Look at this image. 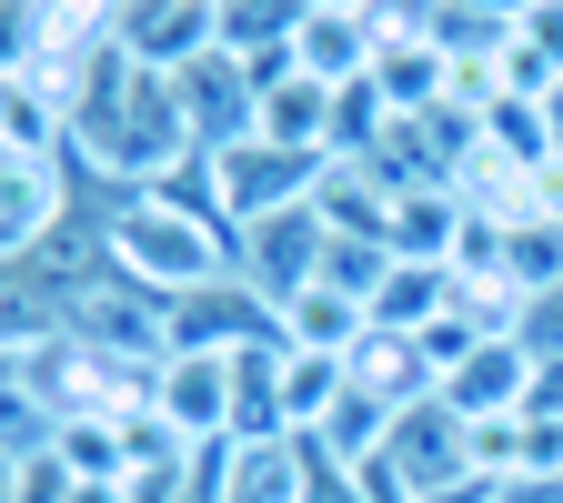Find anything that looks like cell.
I'll return each mask as SVG.
<instances>
[{
    "mask_svg": "<svg viewBox=\"0 0 563 503\" xmlns=\"http://www.w3.org/2000/svg\"><path fill=\"white\" fill-rule=\"evenodd\" d=\"M463 222H473V201H463L453 182H412V192L393 201V252H402V262H453Z\"/></svg>",
    "mask_w": 563,
    "mask_h": 503,
    "instance_id": "12",
    "label": "cell"
},
{
    "mask_svg": "<svg viewBox=\"0 0 563 503\" xmlns=\"http://www.w3.org/2000/svg\"><path fill=\"white\" fill-rule=\"evenodd\" d=\"M292 423H282V342H252L232 352V434L222 444H282Z\"/></svg>",
    "mask_w": 563,
    "mask_h": 503,
    "instance_id": "13",
    "label": "cell"
},
{
    "mask_svg": "<svg viewBox=\"0 0 563 503\" xmlns=\"http://www.w3.org/2000/svg\"><path fill=\"white\" fill-rule=\"evenodd\" d=\"M181 81V121L201 152H232V141H252V111H262V70H242L232 51H201L191 70H172Z\"/></svg>",
    "mask_w": 563,
    "mask_h": 503,
    "instance_id": "7",
    "label": "cell"
},
{
    "mask_svg": "<svg viewBox=\"0 0 563 503\" xmlns=\"http://www.w3.org/2000/svg\"><path fill=\"white\" fill-rule=\"evenodd\" d=\"M101 242H111V272L131 282V293H191V282H222L232 272V232L222 222H201V211H172L162 192H111L101 211Z\"/></svg>",
    "mask_w": 563,
    "mask_h": 503,
    "instance_id": "2",
    "label": "cell"
},
{
    "mask_svg": "<svg viewBox=\"0 0 563 503\" xmlns=\"http://www.w3.org/2000/svg\"><path fill=\"white\" fill-rule=\"evenodd\" d=\"M162 342L172 352H252V342H282V313L242 272H222V282H191V293L162 303Z\"/></svg>",
    "mask_w": 563,
    "mask_h": 503,
    "instance_id": "3",
    "label": "cell"
},
{
    "mask_svg": "<svg viewBox=\"0 0 563 503\" xmlns=\"http://www.w3.org/2000/svg\"><path fill=\"white\" fill-rule=\"evenodd\" d=\"M433 393H443L463 423H504V413H523V403H533V352H523L514 332H493L483 352H463V363H453Z\"/></svg>",
    "mask_w": 563,
    "mask_h": 503,
    "instance_id": "9",
    "label": "cell"
},
{
    "mask_svg": "<svg viewBox=\"0 0 563 503\" xmlns=\"http://www.w3.org/2000/svg\"><path fill=\"white\" fill-rule=\"evenodd\" d=\"M11 493H21V453H11V444H0V503H11Z\"/></svg>",
    "mask_w": 563,
    "mask_h": 503,
    "instance_id": "21",
    "label": "cell"
},
{
    "mask_svg": "<svg viewBox=\"0 0 563 503\" xmlns=\"http://www.w3.org/2000/svg\"><path fill=\"white\" fill-rule=\"evenodd\" d=\"M191 152H201V141L181 121V81H172V70H141L131 51H101L81 70V91H70V162H91L121 192H141V182H162Z\"/></svg>",
    "mask_w": 563,
    "mask_h": 503,
    "instance_id": "1",
    "label": "cell"
},
{
    "mask_svg": "<svg viewBox=\"0 0 563 503\" xmlns=\"http://www.w3.org/2000/svg\"><path fill=\"white\" fill-rule=\"evenodd\" d=\"M322 152H282V141H232V152H211V182H222V211H232V232L272 222V211H292L322 192Z\"/></svg>",
    "mask_w": 563,
    "mask_h": 503,
    "instance_id": "4",
    "label": "cell"
},
{
    "mask_svg": "<svg viewBox=\"0 0 563 503\" xmlns=\"http://www.w3.org/2000/svg\"><path fill=\"white\" fill-rule=\"evenodd\" d=\"M363 332H373V303L332 293V282H302V293L282 303V342H292V352H352Z\"/></svg>",
    "mask_w": 563,
    "mask_h": 503,
    "instance_id": "14",
    "label": "cell"
},
{
    "mask_svg": "<svg viewBox=\"0 0 563 503\" xmlns=\"http://www.w3.org/2000/svg\"><path fill=\"white\" fill-rule=\"evenodd\" d=\"M322 242H332V232H322V211H312V201H292V211H272V222H252V232L232 242V272H242L252 293L282 313L302 282H322Z\"/></svg>",
    "mask_w": 563,
    "mask_h": 503,
    "instance_id": "5",
    "label": "cell"
},
{
    "mask_svg": "<svg viewBox=\"0 0 563 503\" xmlns=\"http://www.w3.org/2000/svg\"><path fill=\"white\" fill-rule=\"evenodd\" d=\"M152 413L172 423L181 444H222L232 434V352H172Z\"/></svg>",
    "mask_w": 563,
    "mask_h": 503,
    "instance_id": "8",
    "label": "cell"
},
{
    "mask_svg": "<svg viewBox=\"0 0 563 503\" xmlns=\"http://www.w3.org/2000/svg\"><path fill=\"white\" fill-rule=\"evenodd\" d=\"M252 141H282V152H322V162H332V91L312 81V70H282V81H262Z\"/></svg>",
    "mask_w": 563,
    "mask_h": 503,
    "instance_id": "10",
    "label": "cell"
},
{
    "mask_svg": "<svg viewBox=\"0 0 563 503\" xmlns=\"http://www.w3.org/2000/svg\"><path fill=\"white\" fill-rule=\"evenodd\" d=\"M292 493H302L292 434H282V444H232V453H222V503H292Z\"/></svg>",
    "mask_w": 563,
    "mask_h": 503,
    "instance_id": "17",
    "label": "cell"
},
{
    "mask_svg": "<svg viewBox=\"0 0 563 503\" xmlns=\"http://www.w3.org/2000/svg\"><path fill=\"white\" fill-rule=\"evenodd\" d=\"M312 11H352V21H373V11H383V0H312Z\"/></svg>",
    "mask_w": 563,
    "mask_h": 503,
    "instance_id": "22",
    "label": "cell"
},
{
    "mask_svg": "<svg viewBox=\"0 0 563 503\" xmlns=\"http://www.w3.org/2000/svg\"><path fill=\"white\" fill-rule=\"evenodd\" d=\"M292 453H302V493H292V503H363V473H352V463H332V453L302 444V434H292Z\"/></svg>",
    "mask_w": 563,
    "mask_h": 503,
    "instance_id": "19",
    "label": "cell"
},
{
    "mask_svg": "<svg viewBox=\"0 0 563 503\" xmlns=\"http://www.w3.org/2000/svg\"><path fill=\"white\" fill-rule=\"evenodd\" d=\"M342 373H352V383H363V393H383L393 413H402V403H422V393H433V373H422V352H412V332H383V322H373L363 342H352V352H342Z\"/></svg>",
    "mask_w": 563,
    "mask_h": 503,
    "instance_id": "15",
    "label": "cell"
},
{
    "mask_svg": "<svg viewBox=\"0 0 563 503\" xmlns=\"http://www.w3.org/2000/svg\"><path fill=\"white\" fill-rule=\"evenodd\" d=\"M443 313H453V262H393L383 293H373V322L383 332H422V322H443Z\"/></svg>",
    "mask_w": 563,
    "mask_h": 503,
    "instance_id": "16",
    "label": "cell"
},
{
    "mask_svg": "<svg viewBox=\"0 0 563 503\" xmlns=\"http://www.w3.org/2000/svg\"><path fill=\"white\" fill-rule=\"evenodd\" d=\"M514 342H523V352H563V282H533V293H523Z\"/></svg>",
    "mask_w": 563,
    "mask_h": 503,
    "instance_id": "20",
    "label": "cell"
},
{
    "mask_svg": "<svg viewBox=\"0 0 563 503\" xmlns=\"http://www.w3.org/2000/svg\"><path fill=\"white\" fill-rule=\"evenodd\" d=\"M111 51H131L141 70H191L201 51H222V0H131L111 11Z\"/></svg>",
    "mask_w": 563,
    "mask_h": 503,
    "instance_id": "6",
    "label": "cell"
},
{
    "mask_svg": "<svg viewBox=\"0 0 563 503\" xmlns=\"http://www.w3.org/2000/svg\"><path fill=\"white\" fill-rule=\"evenodd\" d=\"M373 21H352V11H302V31H292V70H312L322 91H342V81H363L373 70Z\"/></svg>",
    "mask_w": 563,
    "mask_h": 503,
    "instance_id": "11",
    "label": "cell"
},
{
    "mask_svg": "<svg viewBox=\"0 0 563 503\" xmlns=\"http://www.w3.org/2000/svg\"><path fill=\"white\" fill-rule=\"evenodd\" d=\"M342 352H292V342H282V423H292V434H312V423L342 403Z\"/></svg>",
    "mask_w": 563,
    "mask_h": 503,
    "instance_id": "18",
    "label": "cell"
}]
</instances>
